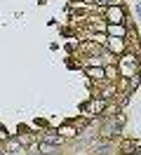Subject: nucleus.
Segmentation results:
<instances>
[{
    "label": "nucleus",
    "instance_id": "f257e3e1",
    "mask_svg": "<svg viewBox=\"0 0 141 155\" xmlns=\"http://www.w3.org/2000/svg\"><path fill=\"white\" fill-rule=\"evenodd\" d=\"M87 73H89V75H94V78H101V75H103V73H101V68H89Z\"/></svg>",
    "mask_w": 141,
    "mask_h": 155
},
{
    "label": "nucleus",
    "instance_id": "f03ea898",
    "mask_svg": "<svg viewBox=\"0 0 141 155\" xmlns=\"http://www.w3.org/2000/svg\"><path fill=\"white\" fill-rule=\"evenodd\" d=\"M111 19H120V10H111Z\"/></svg>",
    "mask_w": 141,
    "mask_h": 155
},
{
    "label": "nucleus",
    "instance_id": "7ed1b4c3",
    "mask_svg": "<svg viewBox=\"0 0 141 155\" xmlns=\"http://www.w3.org/2000/svg\"><path fill=\"white\" fill-rule=\"evenodd\" d=\"M111 33H118V35H122L125 31H122V28H118V26H111Z\"/></svg>",
    "mask_w": 141,
    "mask_h": 155
}]
</instances>
